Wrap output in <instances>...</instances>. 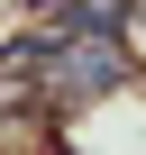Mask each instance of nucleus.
I'll return each mask as SVG.
<instances>
[{"instance_id": "f257e3e1", "label": "nucleus", "mask_w": 146, "mask_h": 155, "mask_svg": "<svg viewBox=\"0 0 146 155\" xmlns=\"http://www.w3.org/2000/svg\"><path fill=\"white\" fill-rule=\"evenodd\" d=\"M28 64H46V82H55V91H110V82H119V46H101V37L28 46Z\"/></svg>"}, {"instance_id": "f03ea898", "label": "nucleus", "mask_w": 146, "mask_h": 155, "mask_svg": "<svg viewBox=\"0 0 146 155\" xmlns=\"http://www.w3.org/2000/svg\"><path fill=\"white\" fill-rule=\"evenodd\" d=\"M55 18H73L82 37H110L119 28V0H73V9H55Z\"/></svg>"}]
</instances>
